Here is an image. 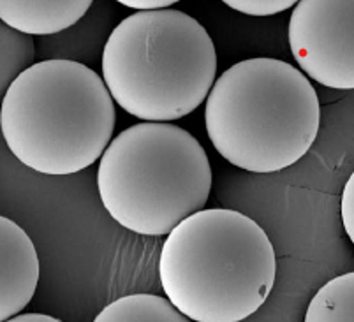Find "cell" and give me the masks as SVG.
<instances>
[{
	"label": "cell",
	"mask_w": 354,
	"mask_h": 322,
	"mask_svg": "<svg viewBox=\"0 0 354 322\" xmlns=\"http://www.w3.org/2000/svg\"><path fill=\"white\" fill-rule=\"evenodd\" d=\"M34 62V35L16 30L0 20V102L11 83Z\"/></svg>",
	"instance_id": "7c38bea8"
},
{
	"label": "cell",
	"mask_w": 354,
	"mask_h": 322,
	"mask_svg": "<svg viewBox=\"0 0 354 322\" xmlns=\"http://www.w3.org/2000/svg\"><path fill=\"white\" fill-rule=\"evenodd\" d=\"M95 322H187L189 319L167 298L129 294L104 308Z\"/></svg>",
	"instance_id": "30bf717a"
},
{
	"label": "cell",
	"mask_w": 354,
	"mask_h": 322,
	"mask_svg": "<svg viewBox=\"0 0 354 322\" xmlns=\"http://www.w3.org/2000/svg\"><path fill=\"white\" fill-rule=\"evenodd\" d=\"M11 322H59L60 319H55L51 315L44 314H16L15 317L9 319Z\"/></svg>",
	"instance_id": "2e32d148"
},
{
	"label": "cell",
	"mask_w": 354,
	"mask_h": 322,
	"mask_svg": "<svg viewBox=\"0 0 354 322\" xmlns=\"http://www.w3.org/2000/svg\"><path fill=\"white\" fill-rule=\"evenodd\" d=\"M117 11L108 0H94L76 23L35 39V59L73 60L86 67L101 64L102 50L117 25Z\"/></svg>",
	"instance_id": "ba28073f"
},
{
	"label": "cell",
	"mask_w": 354,
	"mask_h": 322,
	"mask_svg": "<svg viewBox=\"0 0 354 322\" xmlns=\"http://www.w3.org/2000/svg\"><path fill=\"white\" fill-rule=\"evenodd\" d=\"M115 104L145 122H173L205 102L217 78L207 28L176 9H145L118 21L101 57Z\"/></svg>",
	"instance_id": "277c9868"
},
{
	"label": "cell",
	"mask_w": 354,
	"mask_h": 322,
	"mask_svg": "<svg viewBox=\"0 0 354 322\" xmlns=\"http://www.w3.org/2000/svg\"><path fill=\"white\" fill-rule=\"evenodd\" d=\"M159 276L189 321L240 322L265 305L275 285V249L247 215L201 208L167 233Z\"/></svg>",
	"instance_id": "6da1fadb"
},
{
	"label": "cell",
	"mask_w": 354,
	"mask_h": 322,
	"mask_svg": "<svg viewBox=\"0 0 354 322\" xmlns=\"http://www.w3.org/2000/svg\"><path fill=\"white\" fill-rule=\"evenodd\" d=\"M342 224L351 241H354V175L349 176L342 192Z\"/></svg>",
	"instance_id": "5bb4252c"
},
{
	"label": "cell",
	"mask_w": 354,
	"mask_h": 322,
	"mask_svg": "<svg viewBox=\"0 0 354 322\" xmlns=\"http://www.w3.org/2000/svg\"><path fill=\"white\" fill-rule=\"evenodd\" d=\"M120 6L129 9H138V11H145V9H164L171 8L180 0H115Z\"/></svg>",
	"instance_id": "9a60e30c"
},
{
	"label": "cell",
	"mask_w": 354,
	"mask_h": 322,
	"mask_svg": "<svg viewBox=\"0 0 354 322\" xmlns=\"http://www.w3.org/2000/svg\"><path fill=\"white\" fill-rule=\"evenodd\" d=\"M233 11L247 16H273L291 9L298 0H221Z\"/></svg>",
	"instance_id": "4fadbf2b"
},
{
	"label": "cell",
	"mask_w": 354,
	"mask_h": 322,
	"mask_svg": "<svg viewBox=\"0 0 354 322\" xmlns=\"http://www.w3.org/2000/svg\"><path fill=\"white\" fill-rule=\"evenodd\" d=\"M319 124V97L307 76L268 57L224 70L205 104L215 150L233 166L261 175L298 162L314 144Z\"/></svg>",
	"instance_id": "3957f363"
},
{
	"label": "cell",
	"mask_w": 354,
	"mask_h": 322,
	"mask_svg": "<svg viewBox=\"0 0 354 322\" xmlns=\"http://www.w3.org/2000/svg\"><path fill=\"white\" fill-rule=\"evenodd\" d=\"M307 322L354 321V273H346L324 283L312 298L305 314Z\"/></svg>",
	"instance_id": "8fae6325"
},
{
	"label": "cell",
	"mask_w": 354,
	"mask_h": 322,
	"mask_svg": "<svg viewBox=\"0 0 354 322\" xmlns=\"http://www.w3.org/2000/svg\"><path fill=\"white\" fill-rule=\"evenodd\" d=\"M115 122V101L101 76L73 60H37L0 102V131L11 153L48 176L74 175L97 162Z\"/></svg>",
	"instance_id": "7a4b0ae2"
},
{
	"label": "cell",
	"mask_w": 354,
	"mask_h": 322,
	"mask_svg": "<svg viewBox=\"0 0 354 322\" xmlns=\"http://www.w3.org/2000/svg\"><path fill=\"white\" fill-rule=\"evenodd\" d=\"M94 0H0V20L28 35L57 34L71 27Z\"/></svg>",
	"instance_id": "9c48e42d"
},
{
	"label": "cell",
	"mask_w": 354,
	"mask_h": 322,
	"mask_svg": "<svg viewBox=\"0 0 354 322\" xmlns=\"http://www.w3.org/2000/svg\"><path fill=\"white\" fill-rule=\"evenodd\" d=\"M289 18V48L308 78L354 88V0H298Z\"/></svg>",
	"instance_id": "8992f818"
},
{
	"label": "cell",
	"mask_w": 354,
	"mask_h": 322,
	"mask_svg": "<svg viewBox=\"0 0 354 322\" xmlns=\"http://www.w3.org/2000/svg\"><path fill=\"white\" fill-rule=\"evenodd\" d=\"M97 189L106 211L122 227L141 236H166L208 202L210 160L185 129L141 122L102 151Z\"/></svg>",
	"instance_id": "5b68a950"
},
{
	"label": "cell",
	"mask_w": 354,
	"mask_h": 322,
	"mask_svg": "<svg viewBox=\"0 0 354 322\" xmlns=\"http://www.w3.org/2000/svg\"><path fill=\"white\" fill-rule=\"evenodd\" d=\"M39 283L34 241L15 220L0 215V322L20 314Z\"/></svg>",
	"instance_id": "52a82bcc"
}]
</instances>
